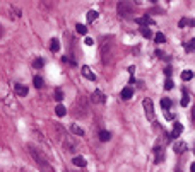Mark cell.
Instances as JSON below:
<instances>
[{
	"label": "cell",
	"mask_w": 195,
	"mask_h": 172,
	"mask_svg": "<svg viewBox=\"0 0 195 172\" xmlns=\"http://www.w3.org/2000/svg\"><path fill=\"white\" fill-rule=\"evenodd\" d=\"M164 73H166V77H170V75H171V68L168 67V68H166V70H164Z\"/></svg>",
	"instance_id": "d6a6232c"
},
{
	"label": "cell",
	"mask_w": 195,
	"mask_h": 172,
	"mask_svg": "<svg viewBox=\"0 0 195 172\" xmlns=\"http://www.w3.org/2000/svg\"><path fill=\"white\" fill-rule=\"evenodd\" d=\"M81 72H82V75L86 77V78H89V80H92V82L96 80V75H94V72H92V70H91V68L87 67V65H84V67L81 68Z\"/></svg>",
	"instance_id": "9c48e42d"
},
{
	"label": "cell",
	"mask_w": 195,
	"mask_h": 172,
	"mask_svg": "<svg viewBox=\"0 0 195 172\" xmlns=\"http://www.w3.org/2000/svg\"><path fill=\"white\" fill-rule=\"evenodd\" d=\"M185 49L187 51H193V39H190V43L185 44Z\"/></svg>",
	"instance_id": "83f0119b"
},
{
	"label": "cell",
	"mask_w": 195,
	"mask_h": 172,
	"mask_svg": "<svg viewBox=\"0 0 195 172\" xmlns=\"http://www.w3.org/2000/svg\"><path fill=\"white\" fill-rule=\"evenodd\" d=\"M101 55H103V63L108 65L111 62V55H113V41H111V38L103 41V44H101Z\"/></svg>",
	"instance_id": "7a4b0ae2"
},
{
	"label": "cell",
	"mask_w": 195,
	"mask_h": 172,
	"mask_svg": "<svg viewBox=\"0 0 195 172\" xmlns=\"http://www.w3.org/2000/svg\"><path fill=\"white\" fill-rule=\"evenodd\" d=\"M142 106H144V109H146V116H147V119H151V121L156 119V113H154V104H152V100L149 99V97L142 100Z\"/></svg>",
	"instance_id": "277c9868"
},
{
	"label": "cell",
	"mask_w": 195,
	"mask_h": 172,
	"mask_svg": "<svg viewBox=\"0 0 195 172\" xmlns=\"http://www.w3.org/2000/svg\"><path fill=\"white\" fill-rule=\"evenodd\" d=\"M76 29H77V33L82 34V36H84V34H87V27H86L84 24H77V26H76Z\"/></svg>",
	"instance_id": "cb8c5ba5"
},
{
	"label": "cell",
	"mask_w": 195,
	"mask_h": 172,
	"mask_svg": "<svg viewBox=\"0 0 195 172\" xmlns=\"http://www.w3.org/2000/svg\"><path fill=\"white\" fill-rule=\"evenodd\" d=\"M188 102H190V97H188V96L181 97V106H188Z\"/></svg>",
	"instance_id": "f546056e"
},
{
	"label": "cell",
	"mask_w": 195,
	"mask_h": 172,
	"mask_svg": "<svg viewBox=\"0 0 195 172\" xmlns=\"http://www.w3.org/2000/svg\"><path fill=\"white\" fill-rule=\"evenodd\" d=\"M98 17H99V12H98V10H89V12H87V21H89V22H94Z\"/></svg>",
	"instance_id": "9a60e30c"
},
{
	"label": "cell",
	"mask_w": 195,
	"mask_h": 172,
	"mask_svg": "<svg viewBox=\"0 0 195 172\" xmlns=\"http://www.w3.org/2000/svg\"><path fill=\"white\" fill-rule=\"evenodd\" d=\"M43 85H45L43 78H41V77H34V87H36V89H41Z\"/></svg>",
	"instance_id": "603a6c76"
},
{
	"label": "cell",
	"mask_w": 195,
	"mask_h": 172,
	"mask_svg": "<svg viewBox=\"0 0 195 172\" xmlns=\"http://www.w3.org/2000/svg\"><path fill=\"white\" fill-rule=\"evenodd\" d=\"M55 114H57L58 118H63V116L67 114V107H65V106H62V104H58L57 107H55Z\"/></svg>",
	"instance_id": "7c38bea8"
},
{
	"label": "cell",
	"mask_w": 195,
	"mask_h": 172,
	"mask_svg": "<svg viewBox=\"0 0 195 172\" xmlns=\"http://www.w3.org/2000/svg\"><path fill=\"white\" fill-rule=\"evenodd\" d=\"M140 34H142L144 38H151L152 31H151V29H147V27H142V29H140Z\"/></svg>",
	"instance_id": "d4e9b609"
},
{
	"label": "cell",
	"mask_w": 195,
	"mask_h": 172,
	"mask_svg": "<svg viewBox=\"0 0 195 172\" xmlns=\"http://www.w3.org/2000/svg\"><path fill=\"white\" fill-rule=\"evenodd\" d=\"M62 99H63V92L60 91V89H57V91H55V100H58V102H60Z\"/></svg>",
	"instance_id": "4316f807"
},
{
	"label": "cell",
	"mask_w": 195,
	"mask_h": 172,
	"mask_svg": "<svg viewBox=\"0 0 195 172\" xmlns=\"http://www.w3.org/2000/svg\"><path fill=\"white\" fill-rule=\"evenodd\" d=\"M154 39H156V43H157V44H161V43H164V41H166V36H164L163 33H156Z\"/></svg>",
	"instance_id": "44dd1931"
},
{
	"label": "cell",
	"mask_w": 195,
	"mask_h": 172,
	"mask_svg": "<svg viewBox=\"0 0 195 172\" xmlns=\"http://www.w3.org/2000/svg\"><path fill=\"white\" fill-rule=\"evenodd\" d=\"M29 148V153H31V157L36 160V164H38L39 167H41V170L43 172H53L52 169V164H50V160H48V157L45 155L39 148H36L34 145H28Z\"/></svg>",
	"instance_id": "6da1fadb"
},
{
	"label": "cell",
	"mask_w": 195,
	"mask_h": 172,
	"mask_svg": "<svg viewBox=\"0 0 195 172\" xmlns=\"http://www.w3.org/2000/svg\"><path fill=\"white\" fill-rule=\"evenodd\" d=\"M171 99H168V97H164V99H161V107H163V111H168L170 107H171Z\"/></svg>",
	"instance_id": "2e32d148"
},
{
	"label": "cell",
	"mask_w": 195,
	"mask_h": 172,
	"mask_svg": "<svg viewBox=\"0 0 195 172\" xmlns=\"http://www.w3.org/2000/svg\"><path fill=\"white\" fill-rule=\"evenodd\" d=\"M50 49L53 53H57L60 49V43H58V39H52V43H50Z\"/></svg>",
	"instance_id": "d6986e66"
},
{
	"label": "cell",
	"mask_w": 195,
	"mask_h": 172,
	"mask_svg": "<svg viewBox=\"0 0 195 172\" xmlns=\"http://www.w3.org/2000/svg\"><path fill=\"white\" fill-rule=\"evenodd\" d=\"M84 43H86L87 46H92V44H94V39H92V38H86V39H84Z\"/></svg>",
	"instance_id": "4dcf8cb0"
},
{
	"label": "cell",
	"mask_w": 195,
	"mask_h": 172,
	"mask_svg": "<svg viewBox=\"0 0 195 172\" xmlns=\"http://www.w3.org/2000/svg\"><path fill=\"white\" fill-rule=\"evenodd\" d=\"M116 9H118L120 17H130V15L133 14V7H132V4H130V2H125V0L118 2Z\"/></svg>",
	"instance_id": "3957f363"
},
{
	"label": "cell",
	"mask_w": 195,
	"mask_h": 172,
	"mask_svg": "<svg viewBox=\"0 0 195 172\" xmlns=\"http://www.w3.org/2000/svg\"><path fill=\"white\" fill-rule=\"evenodd\" d=\"M2 33H4V31H2V26H0V36H2Z\"/></svg>",
	"instance_id": "836d02e7"
},
{
	"label": "cell",
	"mask_w": 195,
	"mask_h": 172,
	"mask_svg": "<svg viewBox=\"0 0 195 172\" xmlns=\"http://www.w3.org/2000/svg\"><path fill=\"white\" fill-rule=\"evenodd\" d=\"M164 89H166V91H171V89H173V80H170V78H168L166 84H164Z\"/></svg>",
	"instance_id": "f1b7e54d"
},
{
	"label": "cell",
	"mask_w": 195,
	"mask_h": 172,
	"mask_svg": "<svg viewBox=\"0 0 195 172\" xmlns=\"http://www.w3.org/2000/svg\"><path fill=\"white\" fill-rule=\"evenodd\" d=\"M72 162H74V165H77V167H86V164H87L84 157H76Z\"/></svg>",
	"instance_id": "5bb4252c"
},
{
	"label": "cell",
	"mask_w": 195,
	"mask_h": 172,
	"mask_svg": "<svg viewBox=\"0 0 195 172\" xmlns=\"http://www.w3.org/2000/svg\"><path fill=\"white\" fill-rule=\"evenodd\" d=\"M181 78H183V80H192V78H193V72H192V70H185V72H181Z\"/></svg>",
	"instance_id": "ac0fdd59"
},
{
	"label": "cell",
	"mask_w": 195,
	"mask_h": 172,
	"mask_svg": "<svg viewBox=\"0 0 195 172\" xmlns=\"http://www.w3.org/2000/svg\"><path fill=\"white\" fill-rule=\"evenodd\" d=\"M181 131H183V126H181L180 123H176V124H175V128H173V131H171V136H173V138H176V136H180V135H181Z\"/></svg>",
	"instance_id": "4fadbf2b"
},
{
	"label": "cell",
	"mask_w": 195,
	"mask_h": 172,
	"mask_svg": "<svg viewBox=\"0 0 195 172\" xmlns=\"http://www.w3.org/2000/svg\"><path fill=\"white\" fill-rule=\"evenodd\" d=\"M63 145H65L67 152H76V150H77V145L74 143V142H72V140L69 138V136H67V140H65V143H63Z\"/></svg>",
	"instance_id": "8fae6325"
},
{
	"label": "cell",
	"mask_w": 195,
	"mask_h": 172,
	"mask_svg": "<svg viewBox=\"0 0 195 172\" xmlns=\"http://www.w3.org/2000/svg\"><path fill=\"white\" fill-rule=\"evenodd\" d=\"M164 116H166V119H173V114L171 113H168V111H164Z\"/></svg>",
	"instance_id": "1f68e13d"
},
{
	"label": "cell",
	"mask_w": 195,
	"mask_h": 172,
	"mask_svg": "<svg viewBox=\"0 0 195 172\" xmlns=\"http://www.w3.org/2000/svg\"><path fill=\"white\" fill-rule=\"evenodd\" d=\"M14 91H15V94H17L19 97H26V96H28V87L22 85V84H14Z\"/></svg>",
	"instance_id": "ba28073f"
},
{
	"label": "cell",
	"mask_w": 195,
	"mask_h": 172,
	"mask_svg": "<svg viewBox=\"0 0 195 172\" xmlns=\"http://www.w3.org/2000/svg\"><path fill=\"white\" fill-rule=\"evenodd\" d=\"M91 102H94V104H101V102H105V96H103V92L101 91H94L91 94Z\"/></svg>",
	"instance_id": "8992f818"
},
{
	"label": "cell",
	"mask_w": 195,
	"mask_h": 172,
	"mask_svg": "<svg viewBox=\"0 0 195 172\" xmlns=\"http://www.w3.org/2000/svg\"><path fill=\"white\" fill-rule=\"evenodd\" d=\"M72 133L77 135V136H84V129L81 126H77V124H72Z\"/></svg>",
	"instance_id": "e0dca14e"
},
{
	"label": "cell",
	"mask_w": 195,
	"mask_h": 172,
	"mask_svg": "<svg viewBox=\"0 0 195 172\" xmlns=\"http://www.w3.org/2000/svg\"><path fill=\"white\" fill-rule=\"evenodd\" d=\"M109 138H111V133L106 131V129H103V131L99 133V140H101V142H108Z\"/></svg>",
	"instance_id": "ffe728a7"
},
{
	"label": "cell",
	"mask_w": 195,
	"mask_h": 172,
	"mask_svg": "<svg viewBox=\"0 0 195 172\" xmlns=\"http://www.w3.org/2000/svg\"><path fill=\"white\" fill-rule=\"evenodd\" d=\"M187 24L193 26V21H192V19H190V21H188V19H181V21H180V24H178V26H180V27H185Z\"/></svg>",
	"instance_id": "484cf974"
},
{
	"label": "cell",
	"mask_w": 195,
	"mask_h": 172,
	"mask_svg": "<svg viewBox=\"0 0 195 172\" xmlns=\"http://www.w3.org/2000/svg\"><path fill=\"white\" fill-rule=\"evenodd\" d=\"M132 96H133V89H132V87H125V89H122V92H120V97H122L123 100H129Z\"/></svg>",
	"instance_id": "30bf717a"
},
{
	"label": "cell",
	"mask_w": 195,
	"mask_h": 172,
	"mask_svg": "<svg viewBox=\"0 0 195 172\" xmlns=\"http://www.w3.org/2000/svg\"><path fill=\"white\" fill-rule=\"evenodd\" d=\"M173 150H175V153H185L187 150H188V145L185 143V142H176L175 145H173Z\"/></svg>",
	"instance_id": "52a82bcc"
},
{
	"label": "cell",
	"mask_w": 195,
	"mask_h": 172,
	"mask_svg": "<svg viewBox=\"0 0 195 172\" xmlns=\"http://www.w3.org/2000/svg\"><path fill=\"white\" fill-rule=\"evenodd\" d=\"M43 65H45V60H43V58H36V60L33 62V67L34 68H43Z\"/></svg>",
	"instance_id": "7402d4cb"
},
{
	"label": "cell",
	"mask_w": 195,
	"mask_h": 172,
	"mask_svg": "<svg viewBox=\"0 0 195 172\" xmlns=\"http://www.w3.org/2000/svg\"><path fill=\"white\" fill-rule=\"evenodd\" d=\"M135 22H137L139 26H144V27H149V24H154V21L147 15H142V17H135Z\"/></svg>",
	"instance_id": "5b68a950"
}]
</instances>
